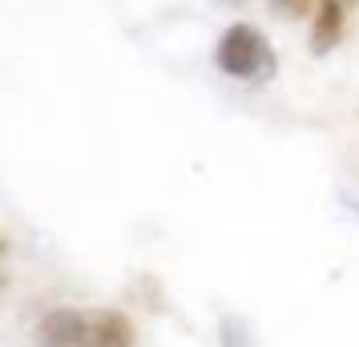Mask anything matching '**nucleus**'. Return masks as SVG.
I'll return each mask as SVG.
<instances>
[{
	"label": "nucleus",
	"instance_id": "7",
	"mask_svg": "<svg viewBox=\"0 0 359 347\" xmlns=\"http://www.w3.org/2000/svg\"><path fill=\"white\" fill-rule=\"evenodd\" d=\"M343 4H347V8H351V4H359V0H343Z\"/></svg>",
	"mask_w": 359,
	"mask_h": 347
},
{
	"label": "nucleus",
	"instance_id": "2",
	"mask_svg": "<svg viewBox=\"0 0 359 347\" xmlns=\"http://www.w3.org/2000/svg\"><path fill=\"white\" fill-rule=\"evenodd\" d=\"M137 327L117 307H81V347H133Z\"/></svg>",
	"mask_w": 359,
	"mask_h": 347
},
{
	"label": "nucleus",
	"instance_id": "1",
	"mask_svg": "<svg viewBox=\"0 0 359 347\" xmlns=\"http://www.w3.org/2000/svg\"><path fill=\"white\" fill-rule=\"evenodd\" d=\"M214 65L230 81L250 85V81H271L278 73V57H275V45L266 41V33L259 25L234 20L214 41Z\"/></svg>",
	"mask_w": 359,
	"mask_h": 347
},
{
	"label": "nucleus",
	"instance_id": "3",
	"mask_svg": "<svg viewBox=\"0 0 359 347\" xmlns=\"http://www.w3.org/2000/svg\"><path fill=\"white\" fill-rule=\"evenodd\" d=\"M343 29H347V4L343 0H319L315 13H311V33H307L311 53L315 57L331 53L343 41Z\"/></svg>",
	"mask_w": 359,
	"mask_h": 347
},
{
	"label": "nucleus",
	"instance_id": "6",
	"mask_svg": "<svg viewBox=\"0 0 359 347\" xmlns=\"http://www.w3.org/2000/svg\"><path fill=\"white\" fill-rule=\"evenodd\" d=\"M4 254H8V243L0 238V291L8 287V266H4Z\"/></svg>",
	"mask_w": 359,
	"mask_h": 347
},
{
	"label": "nucleus",
	"instance_id": "5",
	"mask_svg": "<svg viewBox=\"0 0 359 347\" xmlns=\"http://www.w3.org/2000/svg\"><path fill=\"white\" fill-rule=\"evenodd\" d=\"M315 4H319V0H266V8L283 20H311Z\"/></svg>",
	"mask_w": 359,
	"mask_h": 347
},
{
	"label": "nucleus",
	"instance_id": "4",
	"mask_svg": "<svg viewBox=\"0 0 359 347\" xmlns=\"http://www.w3.org/2000/svg\"><path fill=\"white\" fill-rule=\"evenodd\" d=\"M41 347H81V307H53L36 319Z\"/></svg>",
	"mask_w": 359,
	"mask_h": 347
}]
</instances>
